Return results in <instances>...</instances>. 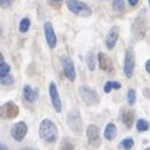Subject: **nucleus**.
<instances>
[{"label":"nucleus","mask_w":150,"mask_h":150,"mask_svg":"<svg viewBox=\"0 0 150 150\" xmlns=\"http://www.w3.org/2000/svg\"><path fill=\"white\" fill-rule=\"evenodd\" d=\"M53 2H60V0H53Z\"/></svg>","instance_id":"nucleus-33"},{"label":"nucleus","mask_w":150,"mask_h":150,"mask_svg":"<svg viewBox=\"0 0 150 150\" xmlns=\"http://www.w3.org/2000/svg\"><path fill=\"white\" fill-rule=\"evenodd\" d=\"M40 135L47 143H53L57 138V127L50 119H44L40 124Z\"/></svg>","instance_id":"nucleus-1"},{"label":"nucleus","mask_w":150,"mask_h":150,"mask_svg":"<svg viewBox=\"0 0 150 150\" xmlns=\"http://www.w3.org/2000/svg\"><path fill=\"white\" fill-rule=\"evenodd\" d=\"M68 125H69V128H71L74 132H78V134L81 132L83 124H81V118H80L78 110L72 109V110L68 113Z\"/></svg>","instance_id":"nucleus-4"},{"label":"nucleus","mask_w":150,"mask_h":150,"mask_svg":"<svg viewBox=\"0 0 150 150\" xmlns=\"http://www.w3.org/2000/svg\"><path fill=\"white\" fill-rule=\"evenodd\" d=\"M27 131H28V128H27V124H25V122H16V124L12 127L11 134H12V137H13L16 141H21V140H24V137L27 135Z\"/></svg>","instance_id":"nucleus-8"},{"label":"nucleus","mask_w":150,"mask_h":150,"mask_svg":"<svg viewBox=\"0 0 150 150\" xmlns=\"http://www.w3.org/2000/svg\"><path fill=\"white\" fill-rule=\"evenodd\" d=\"M149 6H150V0H149Z\"/></svg>","instance_id":"nucleus-34"},{"label":"nucleus","mask_w":150,"mask_h":150,"mask_svg":"<svg viewBox=\"0 0 150 150\" xmlns=\"http://www.w3.org/2000/svg\"><path fill=\"white\" fill-rule=\"evenodd\" d=\"M0 34H2V30H0Z\"/></svg>","instance_id":"nucleus-36"},{"label":"nucleus","mask_w":150,"mask_h":150,"mask_svg":"<svg viewBox=\"0 0 150 150\" xmlns=\"http://www.w3.org/2000/svg\"><path fill=\"white\" fill-rule=\"evenodd\" d=\"M13 3V0H0V6H2V8H9L11 5Z\"/></svg>","instance_id":"nucleus-26"},{"label":"nucleus","mask_w":150,"mask_h":150,"mask_svg":"<svg viewBox=\"0 0 150 150\" xmlns=\"http://www.w3.org/2000/svg\"><path fill=\"white\" fill-rule=\"evenodd\" d=\"M78 93H80L81 99H83L87 105L94 106V105H97V103L100 102V97L97 96V93H96L94 90H90V88H87V87H80Z\"/></svg>","instance_id":"nucleus-3"},{"label":"nucleus","mask_w":150,"mask_h":150,"mask_svg":"<svg viewBox=\"0 0 150 150\" xmlns=\"http://www.w3.org/2000/svg\"><path fill=\"white\" fill-rule=\"evenodd\" d=\"M44 34H46V41H47V46L49 47H56V34H54V30L52 27L50 22H46L44 24Z\"/></svg>","instance_id":"nucleus-11"},{"label":"nucleus","mask_w":150,"mask_h":150,"mask_svg":"<svg viewBox=\"0 0 150 150\" xmlns=\"http://www.w3.org/2000/svg\"><path fill=\"white\" fill-rule=\"evenodd\" d=\"M87 65H88V69H90V71H94V66H96V65H94V57H93L91 53L87 56Z\"/></svg>","instance_id":"nucleus-24"},{"label":"nucleus","mask_w":150,"mask_h":150,"mask_svg":"<svg viewBox=\"0 0 150 150\" xmlns=\"http://www.w3.org/2000/svg\"><path fill=\"white\" fill-rule=\"evenodd\" d=\"M97 59H99L100 68H102L105 72H112V71H113V62H112V59H110L108 54L99 53V54H97Z\"/></svg>","instance_id":"nucleus-12"},{"label":"nucleus","mask_w":150,"mask_h":150,"mask_svg":"<svg viewBox=\"0 0 150 150\" xmlns=\"http://www.w3.org/2000/svg\"><path fill=\"white\" fill-rule=\"evenodd\" d=\"M87 137H88V143L93 146H99L100 144V129L97 125H90L87 128Z\"/></svg>","instance_id":"nucleus-10"},{"label":"nucleus","mask_w":150,"mask_h":150,"mask_svg":"<svg viewBox=\"0 0 150 150\" xmlns=\"http://www.w3.org/2000/svg\"><path fill=\"white\" fill-rule=\"evenodd\" d=\"M146 150H150V147H149V149H146Z\"/></svg>","instance_id":"nucleus-35"},{"label":"nucleus","mask_w":150,"mask_h":150,"mask_svg":"<svg viewBox=\"0 0 150 150\" xmlns=\"http://www.w3.org/2000/svg\"><path fill=\"white\" fill-rule=\"evenodd\" d=\"M146 69H147V72L150 74V59H149V60L146 62Z\"/></svg>","instance_id":"nucleus-28"},{"label":"nucleus","mask_w":150,"mask_h":150,"mask_svg":"<svg viewBox=\"0 0 150 150\" xmlns=\"http://www.w3.org/2000/svg\"><path fill=\"white\" fill-rule=\"evenodd\" d=\"M9 72H11V66L8 65V63H0V78L2 77H6V75H9Z\"/></svg>","instance_id":"nucleus-19"},{"label":"nucleus","mask_w":150,"mask_h":150,"mask_svg":"<svg viewBox=\"0 0 150 150\" xmlns=\"http://www.w3.org/2000/svg\"><path fill=\"white\" fill-rule=\"evenodd\" d=\"M24 97H25V100H27V102L33 103V102H35V100H37L38 93H37V90H35V88H33L31 86H25V87H24Z\"/></svg>","instance_id":"nucleus-14"},{"label":"nucleus","mask_w":150,"mask_h":150,"mask_svg":"<svg viewBox=\"0 0 150 150\" xmlns=\"http://www.w3.org/2000/svg\"><path fill=\"white\" fill-rule=\"evenodd\" d=\"M118 35H119V27H113L110 28L108 37H106V47L108 49H113L115 44H116V40H118Z\"/></svg>","instance_id":"nucleus-13"},{"label":"nucleus","mask_w":150,"mask_h":150,"mask_svg":"<svg viewBox=\"0 0 150 150\" xmlns=\"http://www.w3.org/2000/svg\"><path fill=\"white\" fill-rule=\"evenodd\" d=\"M112 88H113V81H109V83L105 86V93H109Z\"/></svg>","instance_id":"nucleus-27"},{"label":"nucleus","mask_w":150,"mask_h":150,"mask_svg":"<svg viewBox=\"0 0 150 150\" xmlns=\"http://www.w3.org/2000/svg\"><path fill=\"white\" fill-rule=\"evenodd\" d=\"M59 150H74V144L68 140H65L62 144H60V149Z\"/></svg>","instance_id":"nucleus-23"},{"label":"nucleus","mask_w":150,"mask_h":150,"mask_svg":"<svg viewBox=\"0 0 150 150\" xmlns=\"http://www.w3.org/2000/svg\"><path fill=\"white\" fill-rule=\"evenodd\" d=\"M19 112V108L13 103V102H8L5 103L2 108H0V116L2 118H8V119H12L18 115Z\"/></svg>","instance_id":"nucleus-6"},{"label":"nucleus","mask_w":150,"mask_h":150,"mask_svg":"<svg viewBox=\"0 0 150 150\" xmlns=\"http://www.w3.org/2000/svg\"><path fill=\"white\" fill-rule=\"evenodd\" d=\"M128 2H129V5H131V6H135V5L138 3V0H128Z\"/></svg>","instance_id":"nucleus-29"},{"label":"nucleus","mask_w":150,"mask_h":150,"mask_svg":"<svg viewBox=\"0 0 150 150\" xmlns=\"http://www.w3.org/2000/svg\"><path fill=\"white\" fill-rule=\"evenodd\" d=\"M128 103H129V105H134V103H135V91H134L132 88L128 91Z\"/></svg>","instance_id":"nucleus-25"},{"label":"nucleus","mask_w":150,"mask_h":150,"mask_svg":"<svg viewBox=\"0 0 150 150\" xmlns=\"http://www.w3.org/2000/svg\"><path fill=\"white\" fill-rule=\"evenodd\" d=\"M62 66H63V74L65 77L69 80V81H75V66H74V62L71 60V57H63L62 59Z\"/></svg>","instance_id":"nucleus-7"},{"label":"nucleus","mask_w":150,"mask_h":150,"mask_svg":"<svg viewBox=\"0 0 150 150\" xmlns=\"http://www.w3.org/2000/svg\"><path fill=\"white\" fill-rule=\"evenodd\" d=\"M0 83H2L3 86H12L13 84V78L11 77V75H6V77L0 78Z\"/></svg>","instance_id":"nucleus-22"},{"label":"nucleus","mask_w":150,"mask_h":150,"mask_svg":"<svg viewBox=\"0 0 150 150\" xmlns=\"http://www.w3.org/2000/svg\"><path fill=\"white\" fill-rule=\"evenodd\" d=\"M0 150H9L6 146H3V144H0Z\"/></svg>","instance_id":"nucleus-30"},{"label":"nucleus","mask_w":150,"mask_h":150,"mask_svg":"<svg viewBox=\"0 0 150 150\" xmlns=\"http://www.w3.org/2000/svg\"><path fill=\"white\" fill-rule=\"evenodd\" d=\"M0 63H3V54H2V52H0Z\"/></svg>","instance_id":"nucleus-31"},{"label":"nucleus","mask_w":150,"mask_h":150,"mask_svg":"<svg viewBox=\"0 0 150 150\" xmlns=\"http://www.w3.org/2000/svg\"><path fill=\"white\" fill-rule=\"evenodd\" d=\"M122 122L125 124L127 128H131L132 127V122H134V112L132 110H125L122 113Z\"/></svg>","instance_id":"nucleus-16"},{"label":"nucleus","mask_w":150,"mask_h":150,"mask_svg":"<svg viewBox=\"0 0 150 150\" xmlns=\"http://www.w3.org/2000/svg\"><path fill=\"white\" fill-rule=\"evenodd\" d=\"M49 93H50V100H52V105H53L54 110L56 112H62V102H60V97H59V93H57V87H56L54 83L50 84Z\"/></svg>","instance_id":"nucleus-9"},{"label":"nucleus","mask_w":150,"mask_h":150,"mask_svg":"<svg viewBox=\"0 0 150 150\" xmlns=\"http://www.w3.org/2000/svg\"><path fill=\"white\" fill-rule=\"evenodd\" d=\"M118 134V129H116V125L115 124H108L106 128H105V138L106 140H113Z\"/></svg>","instance_id":"nucleus-15"},{"label":"nucleus","mask_w":150,"mask_h":150,"mask_svg":"<svg viewBox=\"0 0 150 150\" xmlns=\"http://www.w3.org/2000/svg\"><path fill=\"white\" fill-rule=\"evenodd\" d=\"M137 129L138 131H147L149 129V122L144 119H138L137 121Z\"/></svg>","instance_id":"nucleus-20"},{"label":"nucleus","mask_w":150,"mask_h":150,"mask_svg":"<svg viewBox=\"0 0 150 150\" xmlns=\"http://www.w3.org/2000/svg\"><path fill=\"white\" fill-rule=\"evenodd\" d=\"M134 65H135V59H134V52L131 49L127 50L125 53V59H124V74L127 78L132 77V72H134Z\"/></svg>","instance_id":"nucleus-5"},{"label":"nucleus","mask_w":150,"mask_h":150,"mask_svg":"<svg viewBox=\"0 0 150 150\" xmlns=\"http://www.w3.org/2000/svg\"><path fill=\"white\" fill-rule=\"evenodd\" d=\"M124 0H113L112 2V9L116 12V13H121L124 11Z\"/></svg>","instance_id":"nucleus-17"},{"label":"nucleus","mask_w":150,"mask_h":150,"mask_svg":"<svg viewBox=\"0 0 150 150\" xmlns=\"http://www.w3.org/2000/svg\"><path fill=\"white\" fill-rule=\"evenodd\" d=\"M30 25H31L30 19H28V18H24V19L19 22V31H21V33H27L28 28H30Z\"/></svg>","instance_id":"nucleus-18"},{"label":"nucleus","mask_w":150,"mask_h":150,"mask_svg":"<svg viewBox=\"0 0 150 150\" xmlns=\"http://www.w3.org/2000/svg\"><path fill=\"white\" fill-rule=\"evenodd\" d=\"M132 144H134L132 138H131V137H128V138H125V140L121 143V147H122V149H125V150H129V149L132 147Z\"/></svg>","instance_id":"nucleus-21"},{"label":"nucleus","mask_w":150,"mask_h":150,"mask_svg":"<svg viewBox=\"0 0 150 150\" xmlns=\"http://www.w3.org/2000/svg\"><path fill=\"white\" fill-rule=\"evenodd\" d=\"M21 150H34V149H30V147H25V149H21Z\"/></svg>","instance_id":"nucleus-32"},{"label":"nucleus","mask_w":150,"mask_h":150,"mask_svg":"<svg viewBox=\"0 0 150 150\" xmlns=\"http://www.w3.org/2000/svg\"><path fill=\"white\" fill-rule=\"evenodd\" d=\"M66 6H68V9L74 15L84 16V18H87V16L91 15L90 6H87L84 2H80V0H66Z\"/></svg>","instance_id":"nucleus-2"}]
</instances>
